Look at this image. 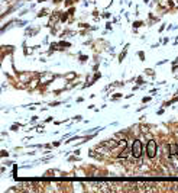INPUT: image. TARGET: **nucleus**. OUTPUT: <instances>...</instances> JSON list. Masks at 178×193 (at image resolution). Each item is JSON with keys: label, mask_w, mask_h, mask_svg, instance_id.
<instances>
[{"label": "nucleus", "mask_w": 178, "mask_h": 193, "mask_svg": "<svg viewBox=\"0 0 178 193\" xmlns=\"http://www.w3.org/2000/svg\"><path fill=\"white\" fill-rule=\"evenodd\" d=\"M148 155H149V158H154L156 155V142L154 139H151L148 142Z\"/></svg>", "instance_id": "obj_1"}, {"label": "nucleus", "mask_w": 178, "mask_h": 193, "mask_svg": "<svg viewBox=\"0 0 178 193\" xmlns=\"http://www.w3.org/2000/svg\"><path fill=\"white\" fill-rule=\"evenodd\" d=\"M132 153H133V155L136 157V158H139L140 157V154H142V144H140V141H135L133 142V148H132Z\"/></svg>", "instance_id": "obj_2"}]
</instances>
